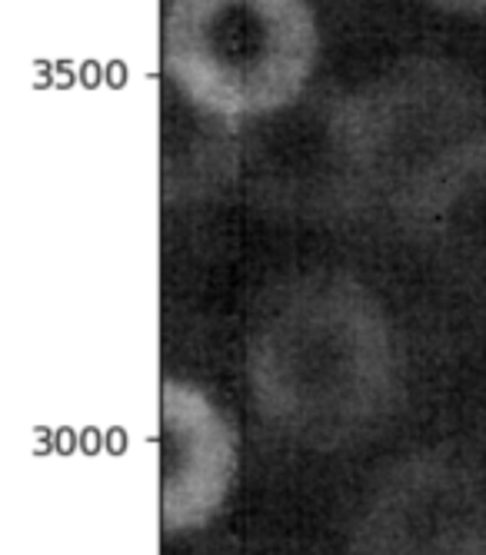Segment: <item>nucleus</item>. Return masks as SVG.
Wrapping results in <instances>:
<instances>
[{
    "instance_id": "20e7f679",
    "label": "nucleus",
    "mask_w": 486,
    "mask_h": 555,
    "mask_svg": "<svg viewBox=\"0 0 486 555\" xmlns=\"http://www.w3.org/2000/svg\"><path fill=\"white\" fill-rule=\"evenodd\" d=\"M483 502L460 479H426L400 506V542L404 555H476L483 552Z\"/></svg>"
},
{
    "instance_id": "39448f33",
    "label": "nucleus",
    "mask_w": 486,
    "mask_h": 555,
    "mask_svg": "<svg viewBox=\"0 0 486 555\" xmlns=\"http://www.w3.org/2000/svg\"><path fill=\"white\" fill-rule=\"evenodd\" d=\"M430 4L457 14H486V0H430Z\"/></svg>"
},
{
    "instance_id": "7ed1b4c3",
    "label": "nucleus",
    "mask_w": 486,
    "mask_h": 555,
    "mask_svg": "<svg viewBox=\"0 0 486 555\" xmlns=\"http://www.w3.org/2000/svg\"><path fill=\"white\" fill-rule=\"evenodd\" d=\"M233 439L214 402L183 383H164L161 399V516L164 529L204 526L227 495Z\"/></svg>"
},
{
    "instance_id": "f257e3e1",
    "label": "nucleus",
    "mask_w": 486,
    "mask_h": 555,
    "mask_svg": "<svg viewBox=\"0 0 486 555\" xmlns=\"http://www.w3.org/2000/svg\"><path fill=\"white\" fill-rule=\"evenodd\" d=\"M251 386L260 413L314 446L354 439L394 389V349L376 299L347 276H304L257 317Z\"/></svg>"
},
{
    "instance_id": "f03ea898",
    "label": "nucleus",
    "mask_w": 486,
    "mask_h": 555,
    "mask_svg": "<svg viewBox=\"0 0 486 555\" xmlns=\"http://www.w3.org/2000/svg\"><path fill=\"white\" fill-rule=\"evenodd\" d=\"M317 57L304 0H170L164 70L174 90L220 120L277 114Z\"/></svg>"
}]
</instances>
